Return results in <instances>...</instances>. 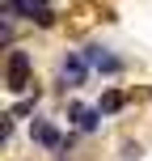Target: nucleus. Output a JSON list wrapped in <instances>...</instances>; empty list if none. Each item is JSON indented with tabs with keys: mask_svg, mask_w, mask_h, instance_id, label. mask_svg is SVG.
I'll use <instances>...</instances> for the list:
<instances>
[{
	"mask_svg": "<svg viewBox=\"0 0 152 161\" xmlns=\"http://www.w3.org/2000/svg\"><path fill=\"white\" fill-rule=\"evenodd\" d=\"M30 76H34V51L13 47L8 59H4V89H8V93H25V89L34 85Z\"/></svg>",
	"mask_w": 152,
	"mask_h": 161,
	"instance_id": "obj_1",
	"label": "nucleus"
},
{
	"mask_svg": "<svg viewBox=\"0 0 152 161\" xmlns=\"http://www.w3.org/2000/svg\"><path fill=\"white\" fill-rule=\"evenodd\" d=\"M89 72H93V68H89V59L80 55V51H64V55H59V80H55V89H59V93L80 89L89 80Z\"/></svg>",
	"mask_w": 152,
	"mask_h": 161,
	"instance_id": "obj_2",
	"label": "nucleus"
},
{
	"mask_svg": "<svg viewBox=\"0 0 152 161\" xmlns=\"http://www.w3.org/2000/svg\"><path fill=\"white\" fill-rule=\"evenodd\" d=\"M30 140H34L38 148H47V153H55V157H59L68 136H64V131H59L51 119H34V123H30Z\"/></svg>",
	"mask_w": 152,
	"mask_h": 161,
	"instance_id": "obj_3",
	"label": "nucleus"
},
{
	"mask_svg": "<svg viewBox=\"0 0 152 161\" xmlns=\"http://www.w3.org/2000/svg\"><path fill=\"white\" fill-rule=\"evenodd\" d=\"M106 114L97 110V106H85V102H68V123L80 131V136H93L97 127H102Z\"/></svg>",
	"mask_w": 152,
	"mask_h": 161,
	"instance_id": "obj_4",
	"label": "nucleus"
},
{
	"mask_svg": "<svg viewBox=\"0 0 152 161\" xmlns=\"http://www.w3.org/2000/svg\"><path fill=\"white\" fill-rule=\"evenodd\" d=\"M123 106H127V93H123V89H106L102 102H97V110H102V114H118Z\"/></svg>",
	"mask_w": 152,
	"mask_h": 161,
	"instance_id": "obj_5",
	"label": "nucleus"
},
{
	"mask_svg": "<svg viewBox=\"0 0 152 161\" xmlns=\"http://www.w3.org/2000/svg\"><path fill=\"white\" fill-rule=\"evenodd\" d=\"M123 68H127V64H123V55H114V51H106V59H102V64L93 68V72H102V76H114V72H123Z\"/></svg>",
	"mask_w": 152,
	"mask_h": 161,
	"instance_id": "obj_6",
	"label": "nucleus"
},
{
	"mask_svg": "<svg viewBox=\"0 0 152 161\" xmlns=\"http://www.w3.org/2000/svg\"><path fill=\"white\" fill-rule=\"evenodd\" d=\"M34 106H38V93H34V97H21V102L8 110V119H13V123H17V119H30V114H34Z\"/></svg>",
	"mask_w": 152,
	"mask_h": 161,
	"instance_id": "obj_7",
	"label": "nucleus"
},
{
	"mask_svg": "<svg viewBox=\"0 0 152 161\" xmlns=\"http://www.w3.org/2000/svg\"><path fill=\"white\" fill-rule=\"evenodd\" d=\"M55 21H59V13H55V8H38V13L30 17V25H38V30H51Z\"/></svg>",
	"mask_w": 152,
	"mask_h": 161,
	"instance_id": "obj_8",
	"label": "nucleus"
},
{
	"mask_svg": "<svg viewBox=\"0 0 152 161\" xmlns=\"http://www.w3.org/2000/svg\"><path fill=\"white\" fill-rule=\"evenodd\" d=\"M123 161H139L144 157V144H139V140H123V153H118Z\"/></svg>",
	"mask_w": 152,
	"mask_h": 161,
	"instance_id": "obj_9",
	"label": "nucleus"
},
{
	"mask_svg": "<svg viewBox=\"0 0 152 161\" xmlns=\"http://www.w3.org/2000/svg\"><path fill=\"white\" fill-rule=\"evenodd\" d=\"M148 97H152V93H148Z\"/></svg>",
	"mask_w": 152,
	"mask_h": 161,
	"instance_id": "obj_10",
	"label": "nucleus"
}]
</instances>
